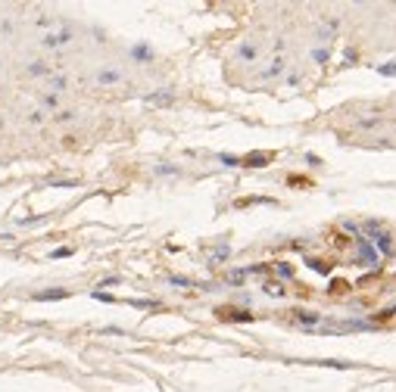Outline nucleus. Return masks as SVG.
I'll list each match as a JSON object with an SVG mask.
<instances>
[{
    "instance_id": "obj_9",
    "label": "nucleus",
    "mask_w": 396,
    "mask_h": 392,
    "mask_svg": "<svg viewBox=\"0 0 396 392\" xmlns=\"http://www.w3.org/2000/svg\"><path fill=\"white\" fill-rule=\"evenodd\" d=\"M381 72H384V75H396V63H390V65H384V69H381Z\"/></svg>"
},
{
    "instance_id": "obj_1",
    "label": "nucleus",
    "mask_w": 396,
    "mask_h": 392,
    "mask_svg": "<svg viewBox=\"0 0 396 392\" xmlns=\"http://www.w3.org/2000/svg\"><path fill=\"white\" fill-rule=\"evenodd\" d=\"M272 159H275V152H250V156H243L241 162L247 165V169H262V165H269Z\"/></svg>"
},
{
    "instance_id": "obj_5",
    "label": "nucleus",
    "mask_w": 396,
    "mask_h": 392,
    "mask_svg": "<svg viewBox=\"0 0 396 392\" xmlns=\"http://www.w3.org/2000/svg\"><path fill=\"white\" fill-rule=\"evenodd\" d=\"M303 324H319V311H293Z\"/></svg>"
},
{
    "instance_id": "obj_6",
    "label": "nucleus",
    "mask_w": 396,
    "mask_h": 392,
    "mask_svg": "<svg viewBox=\"0 0 396 392\" xmlns=\"http://www.w3.org/2000/svg\"><path fill=\"white\" fill-rule=\"evenodd\" d=\"M331 293H334V296H347V293H350V283L334 280V287H331Z\"/></svg>"
},
{
    "instance_id": "obj_4",
    "label": "nucleus",
    "mask_w": 396,
    "mask_h": 392,
    "mask_svg": "<svg viewBox=\"0 0 396 392\" xmlns=\"http://www.w3.org/2000/svg\"><path fill=\"white\" fill-rule=\"evenodd\" d=\"M119 72H113V69H100L97 72V81H103V84H113V81H119Z\"/></svg>"
},
{
    "instance_id": "obj_7",
    "label": "nucleus",
    "mask_w": 396,
    "mask_h": 392,
    "mask_svg": "<svg viewBox=\"0 0 396 392\" xmlns=\"http://www.w3.org/2000/svg\"><path fill=\"white\" fill-rule=\"evenodd\" d=\"M241 56H243V60H253V56H256V47H250V44H247V47L241 50Z\"/></svg>"
},
{
    "instance_id": "obj_2",
    "label": "nucleus",
    "mask_w": 396,
    "mask_h": 392,
    "mask_svg": "<svg viewBox=\"0 0 396 392\" xmlns=\"http://www.w3.org/2000/svg\"><path fill=\"white\" fill-rule=\"evenodd\" d=\"M215 315H219V318H225V321H250V318H253V315H250V311L228 308V305H225V308H219V311H215Z\"/></svg>"
},
{
    "instance_id": "obj_3",
    "label": "nucleus",
    "mask_w": 396,
    "mask_h": 392,
    "mask_svg": "<svg viewBox=\"0 0 396 392\" xmlns=\"http://www.w3.org/2000/svg\"><path fill=\"white\" fill-rule=\"evenodd\" d=\"M66 289H50V293H38V296H34V299H38V302H50V299H66Z\"/></svg>"
},
{
    "instance_id": "obj_8",
    "label": "nucleus",
    "mask_w": 396,
    "mask_h": 392,
    "mask_svg": "<svg viewBox=\"0 0 396 392\" xmlns=\"http://www.w3.org/2000/svg\"><path fill=\"white\" fill-rule=\"evenodd\" d=\"M72 119H75V112H60L56 115V122H72Z\"/></svg>"
}]
</instances>
